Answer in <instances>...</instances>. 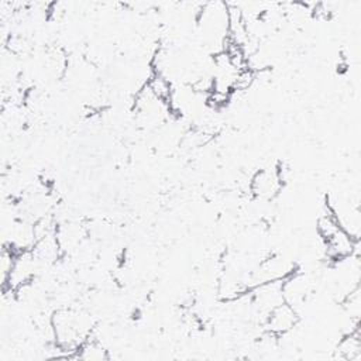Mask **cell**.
Listing matches in <instances>:
<instances>
[{"mask_svg": "<svg viewBox=\"0 0 361 361\" xmlns=\"http://www.w3.org/2000/svg\"><path fill=\"white\" fill-rule=\"evenodd\" d=\"M54 341L65 358H72L75 351L92 336L94 320L83 309L61 307L52 316Z\"/></svg>", "mask_w": 361, "mask_h": 361, "instance_id": "cell-1", "label": "cell"}, {"mask_svg": "<svg viewBox=\"0 0 361 361\" xmlns=\"http://www.w3.org/2000/svg\"><path fill=\"white\" fill-rule=\"evenodd\" d=\"M202 42L214 54L223 51L228 38V8L224 1L203 3L196 16Z\"/></svg>", "mask_w": 361, "mask_h": 361, "instance_id": "cell-2", "label": "cell"}, {"mask_svg": "<svg viewBox=\"0 0 361 361\" xmlns=\"http://www.w3.org/2000/svg\"><path fill=\"white\" fill-rule=\"evenodd\" d=\"M134 111L144 126L161 124L171 114L168 103L155 97L145 83L135 92Z\"/></svg>", "mask_w": 361, "mask_h": 361, "instance_id": "cell-3", "label": "cell"}, {"mask_svg": "<svg viewBox=\"0 0 361 361\" xmlns=\"http://www.w3.org/2000/svg\"><path fill=\"white\" fill-rule=\"evenodd\" d=\"M293 271H295V267L288 259L282 258L281 255H271V257L265 258L264 261H261L251 271L247 281L252 282L251 283V288H252L262 282L281 281V279L286 278L289 274H292Z\"/></svg>", "mask_w": 361, "mask_h": 361, "instance_id": "cell-4", "label": "cell"}, {"mask_svg": "<svg viewBox=\"0 0 361 361\" xmlns=\"http://www.w3.org/2000/svg\"><path fill=\"white\" fill-rule=\"evenodd\" d=\"M250 192L254 199L269 202L278 196L283 183L279 178L276 166L258 169L250 180Z\"/></svg>", "mask_w": 361, "mask_h": 361, "instance_id": "cell-5", "label": "cell"}, {"mask_svg": "<svg viewBox=\"0 0 361 361\" xmlns=\"http://www.w3.org/2000/svg\"><path fill=\"white\" fill-rule=\"evenodd\" d=\"M251 292V305L258 314L265 316L283 300L282 296V279L281 281H268L258 283L250 289Z\"/></svg>", "mask_w": 361, "mask_h": 361, "instance_id": "cell-6", "label": "cell"}, {"mask_svg": "<svg viewBox=\"0 0 361 361\" xmlns=\"http://www.w3.org/2000/svg\"><path fill=\"white\" fill-rule=\"evenodd\" d=\"M299 322L298 310L286 302L275 306L264 319L265 330L272 337H281L289 333Z\"/></svg>", "mask_w": 361, "mask_h": 361, "instance_id": "cell-7", "label": "cell"}, {"mask_svg": "<svg viewBox=\"0 0 361 361\" xmlns=\"http://www.w3.org/2000/svg\"><path fill=\"white\" fill-rule=\"evenodd\" d=\"M38 262L35 261L31 251L16 254V259L13 264V268L10 271V275L3 285L4 292H17L21 286L32 282L35 267Z\"/></svg>", "mask_w": 361, "mask_h": 361, "instance_id": "cell-8", "label": "cell"}, {"mask_svg": "<svg viewBox=\"0 0 361 361\" xmlns=\"http://www.w3.org/2000/svg\"><path fill=\"white\" fill-rule=\"evenodd\" d=\"M326 257L330 261L338 262L348 259L354 255L358 240L354 238L348 231H345L343 227H340L333 235L323 240Z\"/></svg>", "mask_w": 361, "mask_h": 361, "instance_id": "cell-9", "label": "cell"}, {"mask_svg": "<svg viewBox=\"0 0 361 361\" xmlns=\"http://www.w3.org/2000/svg\"><path fill=\"white\" fill-rule=\"evenodd\" d=\"M312 290V279L309 275L293 271L282 279V296L286 303L295 309L302 305Z\"/></svg>", "mask_w": 361, "mask_h": 361, "instance_id": "cell-10", "label": "cell"}, {"mask_svg": "<svg viewBox=\"0 0 361 361\" xmlns=\"http://www.w3.org/2000/svg\"><path fill=\"white\" fill-rule=\"evenodd\" d=\"M35 261L38 265H51L55 261H58L63 251L61 248V244L56 237V230L54 233H49L35 241L34 248L31 250Z\"/></svg>", "mask_w": 361, "mask_h": 361, "instance_id": "cell-11", "label": "cell"}, {"mask_svg": "<svg viewBox=\"0 0 361 361\" xmlns=\"http://www.w3.org/2000/svg\"><path fill=\"white\" fill-rule=\"evenodd\" d=\"M336 353L338 358L345 361H357L361 358V334L358 327L340 340Z\"/></svg>", "mask_w": 361, "mask_h": 361, "instance_id": "cell-12", "label": "cell"}, {"mask_svg": "<svg viewBox=\"0 0 361 361\" xmlns=\"http://www.w3.org/2000/svg\"><path fill=\"white\" fill-rule=\"evenodd\" d=\"M75 360H82V361H104L109 358V353L106 347L102 344L99 338H94L90 336L72 355Z\"/></svg>", "mask_w": 361, "mask_h": 361, "instance_id": "cell-13", "label": "cell"}, {"mask_svg": "<svg viewBox=\"0 0 361 361\" xmlns=\"http://www.w3.org/2000/svg\"><path fill=\"white\" fill-rule=\"evenodd\" d=\"M145 85L148 86V89L152 92V94H154L155 97H158L159 100H162V102H165V103H169V102H171L172 94H173V89H172V85H171L169 78L152 72V73L147 78Z\"/></svg>", "mask_w": 361, "mask_h": 361, "instance_id": "cell-14", "label": "cell"}, {"mask_svg": "<svg viewBox=\"0 0 361 361\" xmlns=\"http://www.w3.org/2000/svg\"><path fill=\"white\" fill-rule=\"evenodd\" d=\"M14 259H16V252L8 245L4 244L3 250H1V254H0V274H1V283L3 285L6 283V281L10 275Z\"/></svg>", "mask_w": 361, "mask_h": 361, "instance_id": "cell-15", "label": "cell"}]
</instances>
